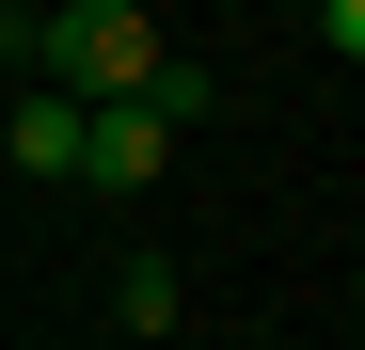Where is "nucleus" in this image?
Wrapping results in <instances>:
<instances>
[{
    "label": "nucleus",
    "mask_w": 365,
    "mask_h": 350,
    "mask_svg": "<svg viewBox=\"0 0 365 350\" xmlns=\"http://www.w3.org/2000/svg\"><path fill=\"white\" fill-rule=\"evenodd\" d=\"M48 80H64V96H159L175 48H159L143 0H64V16H48Z\"/></svg>",
    "instance_id": "nucleus-1"
},
{
    "label": "nucleus",
    "mask_w": 365,
    "mask_h": 350,
    "mask_svg": "<svg viewBox=\"0 0 365 350\" xmlns=\"http://www.w3.org/2000/svg\"><path fill=\"white\" fill-rule=\"evenodd\" d=\"M191 111H207V80H191V64H175L159 96H96V144H80V175H96V191H143V175L175 159V128H191Z\"/></svg>",
    "instance_id": "nucleus-2"
},
{
    "label": "nucleus",
    "mask_w": 365,
    "mask_h": 350,
    "mask_svg": "<svg viewBox=\"0 0 365 350\" xmlns=\"http://www.w3.org/2000/svg\"><path fill=\"white\" fill-rule=\"evenodd\" d=\"M80 144H96V96H64V80L16 96V128H0V159H16V175H80Z\"/></svg>",
    "instance_id": "nucleus-3"
},
{
    "label": "nucleus",
    "mask_w": 365,
    "mask_h": 350,
    "mask_svg": "<svg viewBox=\"0 0 365 350\" xmlns=\"http://www.w3.org/2000/svg\"><path fill=\"white\" fill-rule=\"evenodd\" d=\"M111 303H128V334H175V271H159V255H128V286H111Z\"/></svg>",
    "instance_id": "nucleus-4"
},
{
    "label": "nucleus",
    "mask_w": 365,
    "mask_h": 350,
    "mask_svg": "<svg viewBox=\"0 0 365 350\" xmlns=\"http://www.w3.org/2000/svg\"><path fill=\"white\" fill-rule=\"evenodd\" d=\"M318 32H334V48H349V64H365V0H318Z\"/></svg>",
    "instance_id": "nucleus-5"
},
{
    "label": "nucleus",
    "mask_w": 365,
    "mask_h": 350,
    "mask_svg": "<svg viewBox=\"0 0 365 350\" xmlns=\"http://www.w3.org/2000/svg\"><path fill=\"white\" fill-rule=\"evenodd\" d=\"M0 32H16V0H0Z\"/></svg>",
    "instance_id": "nucleus-6"
}]
</instances>
